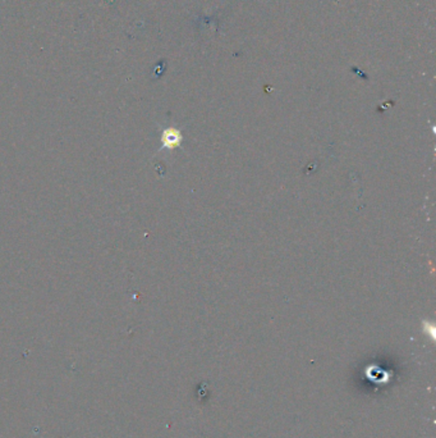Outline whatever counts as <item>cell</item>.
<instances>
[{"mask_svg":"<svg viewBox=\"0 0 436 438\" xmlns=\"http://www.w3.org/2000/svg\"><path fill=\"white\" fill-rule=\"evenodd\" d=\"M162 140L163 144H164L166 148H174V146H177L179 142H181L182 136H181V133H179L177 130H174V128H168V130H165V131L163 132Z\"/></svg>","mask_w":436,"mask_h":438,"instance_id":"obj_1","label":"cell"},{"mask_svg":"<svg viewBox=\"0 0 436 438\" xmlns=\"http://www.w3.org/2000/svg\"><path fill=\"white\" fill-rule=\"evenodd\" d=\"M425 328H426V331H427V333H430V335L433 336V337H435V328H434L433 324H427V323H426Z\"/></svg>","mask_w":436,"mask_h":438,"instance_id":"obj_2","label":"cell"}]
</instances>
